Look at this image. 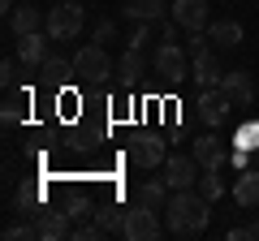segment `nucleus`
Masks as SVG:
<instances>
[{
  "label": "nucleus",
  "instance_id": "1",
  "mask_svg": "<svg viewBox=\"0 0 259 241\" xmlns=\"http://www.w3.org/2000/svg\"><path fill=\"white\" fill-rule=\"evenodd\" d=\"M212 220V203L199 190H168V207H164V228L173 237H199Z\"/></svg>",
  "mask_w": 259,
  "mask_h": 241
},
{
  "label": "nucleus",
  "instance_id": "3",
  "mask_svg": "<svg viewBox=\"0 0 259 241\" xmlns=\"http://www.w3.org/2000/svg\"><path fill=\"white\" fill-rule=\"evenodd\" d=\"M74 69H78V82L82 86H104L112 74H117V65L108 61V52H104V43H87L74 52Z\"/></svg>",
  "mask_w": 259,
  "mask_h": 241
},
{
  "label": "nucleus",
  "instance_id": "31",
  "mask_svg": "<svg viewBox=\"0 0 259 241\" xmlns=\"http://www.w3.org/2000/svg\"><path fill=\"white\" fill-rule=\"evenodd\" d=\"M246 155H250V151H242V147H233V155H229V164H233V168H238V172H242V168H246Z\"/></svg>",
  "mask_w": 259,
  "mask_h": 241
},
{
  "label": "nucleus",
  "instance_id": "10",
  "mask_svg": "<svg viewBox=\"0 0 259 241\" xmlns=\"http://www.w3.org/2000/svg\"><path fill=\"white\" fill-rule=\"evenodd\" d=\"M221 91L229 95L233 108H250L255 103V78H250V69H225Z\"/></svg>",
  "mask_w": 259,
  "mask_h": 241
},
{
  "label": "nucleus",
  "instance_id": "11",
  "mask_svg": "<svg viewBox=\"0 0 259 241\" xmlns=\"http://www.w3.org/2000/svg\"><path fill=\"white\" fill-rule=\"evenodd\" d=\"M221 78H225V69H221V61H216L212 47H203V52H194V56H190V82L199 86V91H207V86H221Z\"/></svg>",
  "mask_w": 259,
  "mask_h": 241
},
{
  "label": "nucleus",
  "instance_id": "26",
  "mask_svg": "<svg viewBox=\"0 0 259 241\" xmlns=\"http://www.w3.org/2000/svg\"><path fill=\"white\" fill-rule=\"evenodd\" d=\"M0 116H5V125H18V120L26 116V108H22V95L13 91V86H9V99H5V112H0Z\"/></svg>",
  "mask_w": 259,
  "mask_h": 241
},
{
  "label": "nucleus",
  "instance_id": "22",
  "mask_svg": "<svg viewBox=\"0 0 259 241\" xmlns=\"http://www.w3.org/2000/svg\"><path fill=\"white\" fill-rule=\"evenodd\" d=\"M91 220H100L104 228H108V237H112V232H121V224H125V207H112V203H95Z\"/></svg>",
  "mask_w": 259,
  "mask_h": 241
},
{
  "label": "nucleus",
  "instance_id": "15",
  "mask_svg": "<svg viewBox=\"0 0 259 241\" xmlns=\"http://www.w3.org/2000/svg\"><path fill=\"white\" fill-rule=\"evenodd\" d=\"M173 22L186 30H207V0H173Z\"/></svg>",
  "mask_w": 259,
  "mask_h": 241
},
{
  "label": "nucleus",
  "instance_id": "4",
  "mask_svg": "<svg viewBox=\"0 0 259 241\" xmlns=\"http://www.w3.org/2000/svg\"><path fill=\"white\" fill-rule=\"evenodd\" d=\"M121 237L125 241H156V237H164L160 211H151V207H143V203H130L125 207V224H121Z\"/></svg>",
  "mask_w": 259,
  "mask_h": 241
},
{
  "label": "nucleus",
  "instance_id": "25",
  "mask_svg": "<svg viewBox=\"0 0 259 241\" xmlns=\"http://www.w3.org/2000/svg\"><path fill=\"white\" fill-rule=\"evenodd\" d=\"M30 237H39V228H35V220H13V224H5V241H30Z\"/></svg>",
  "mask_w": 259,
  "mask_h": 241
},
{
  "label": "nucleus",
  "instance_id": "7",
  "mask_svg": "<svg viewBox=\"0 0 259 241\" xmlns=\"http://www.w3.org/2000/svg\"><path fill=\"white\" fill-rule=\"evenodd\" d=\"M52 35H48V30H35V35H18L13 39V56H18L22 61V69H39L48 61V52H52Z\"/></svg>",
  "mask_w": 259,
  "mask_h": 241
},
{
  "label": "nucleus",
  "instance_id": "30",
  "mask_svg": "<svg viewBox=\"0 0 259 241\" xmlns=\"http://www.w3.org/2000/svg\"><path fill=\"white\" fill-rule=\"evenodd\" d=\"M108 39H117V26L104 18V22H95V43H108Z\"/></svg>",
  "mask_w": 259,
  "mask_h": 241
},
{
  "label": "nucleus",
  "instance_id": "23",
  "mask_svg": "<svg viewBox=\"0 0 259 241\" xmlns=\"http://www.w3.org/2000/svg\"><path fill=\"white\" fill-rule=\"evenodd\" d=\"M199 194L207 198V203H216V198H225V181H221V172H212V168H203V172H199Z\"/></svg>",
  "mask_w": 259,
  "mask_h": 241
},
{
  "label": "nucleus",
  "instance_id": "8",
  "mask_svg": "<svg viewBox=\"0 0 259 241\" xmlns=\"http://www.w3.org/2000/svg\"><path fill=\"white\" fill-rule=\"evenodd\" d=\"M130 159H134V164L139 168H164V138H160V134H134V138H130Z\"/></svg>",
  "mask_w": 259,
  "mask_h": 241
},
{
  "label": "nucleus",
  "instance_id": "14",
  "mask_svg": "<svg viewBox=\"0 0 259 241\" xmlns=\"http://www.w3.org/2000/svg\"><path fill=\"white\" fill-rule=\"evenodd\" d=\"M44 18L48 13H39L30 0H18V9L9 13V39H18V35H35V30H44Z\"/></svg>",
  "mask_w": 259,
  "mask_h": 241
},
{
  "label": "nucleus",
  "instance_id": "27",
  "mask_svg": "<svg viewBox=\"0 0 259 241\" xmlns=\"http://www.w3.org/2000/svg\"><path fill=\"white\" fill-rule=\"evenodd\" d=\"M151 26H156V22H139V26H134V35H130L125 43H130V47H143V52H147L151 39H156V30H151Z\"/></svg>",
  "mask_w": 259,
  "mask_h": 241
},
{
  "label": "nucleus",
  "instance_id": "32",
  "mask_svg": "<svg viewBox=\"0 0 259 241\" xmlns=\"http://www.w3.org/2000/svg\"><path fill=\"white\" fill-rule=\"evenodd\" d=\"M74 5H82V0H74Z\"/></svg>",
  "mask_w": 259,
  "mask_h": 241
},
{
  "label": "nucleus",
  "instance_id": "24",
  "mask_svg": "<svg viewBox=\"0 0 259 241\" xmlns=\"http://www.w3.org/2000/svg\"><path fill=\"white\" fill-rule=\"evenodd\" d=\"M233 147H242V151H259V120L238 125V134H233Z\"/></svg>",
  "mask_w": 259,
  "mask_h": 241
},
{
  "label": "nucleus",
  "instance_id": "29",
  "mask_svg": "<svg viewBox=\"0 0 259 241\" xmlns=\"http://www.w3.org/2000/svg\"><path fill=\"white\" fill-rule=\"evenodd\" d=\"M18 69H22L18 56H5V65H0V82H5V86H18Z\"/></svg>",
  "mask_w": 259,
  "mask_h": 241
},
{
  "label": "nucleus",
  "instance_id": "19",
  "mask_svg": "<svg viewBox=\"0 0 259 241\" xmlns=\"http://www.w3.org/2000/svg\"><path fill=\"white\" fill-rule=\"evenodd\" d=\"M207 39H212V47H238L242 43V26L233 18H216V22H207Z\"/></svg>",
  "mask_w": 259,
  "mask_h": 241
},
{
  "label": "nucleus",
  "instance_id": "28",
  "mask_svg": "<svg viewBox=\"0 0 259 241\" xmlns=\"http://www.w3.org/2000/svg\"><path fill=\"white\" fill-rule=\"evenodd\" d=\"M225 241H259V224H238L225 232Z\"/></svg>",
  "mask_w": 259,
  "mask_h": 241
},
{
  "label": "nucleus",
  "instance_id": "9",
  "mask_svg": "<svg viewBox=\"0 0 259 241\" xmlns=\"http://www.w3.org/2000/svg\"><path fill=\"white\" fill-rule=\"evenodd\" d=\"M164 186L168 190H194L199 186V159L194 155H168L164 159Z\"/></svg>",
  "mask_w": 259,
  "mask_h": 241
},
{
  "label": "nucleus",
  "instance_id": "12",
  "mask_svg": "<svg viewBox=\"0 0 259 241\" xmlns=\"http://www.w3.org/2000/svg\"><path fill=\"white\" fill-rule=\"evenodd\" d=\"M74 215L69 211H56V207H44V211L35 215V228H39V237L44 241H65V237H74Z\"/></svg>",
  "mask_w": 259,
  "mask_h": 241
},
{
  "label": "nucleus",
  "instance_id": "21",
  "mask_svg": "<svg viewBox=\"0 0 259 241\" xmlns=\"http://www.w3.org/2000/svg\"><path fill=\"white\" fill-rule=\"evenodd\" d=\"M164 176H160V181H143L139 190H134V203H143V207H151V211H164L168 207V198H164Z\"/></svg>",
  "mask_w": 259,
  "mask_h": 241
},
{
  "label": "nucleus",
  "instance_id": "33",
  "mask_svg": "<svg viewBox=\"0 0 259 241\" xmlns=\"http://www.w3.org/2000/svg\"><path fill=\"white\" fill-rule=\"evenodd\" d=\"M30 5H35V0H30Z\"/></svg>",
  "mask_w": 259,
  "mask_h": 241
},
{
  "label": "nucleus",
  "instance_id": "6",
  "mask_svg": "<svg viewBox=\"0 0 259 241\" xmlns=\"http://www.w3.org/2000/svg\"><path fill=\"white\" fill-rule=\"evenodd\" d=\"M229 95L221 91V86H207V91H199V103H194V112H199V120H203L207 130H216V125H225L229 120Z\"/></svg>",
  "mask_w": 259,
  "mask_h": 241
},
{
  "label": "nucleus",
  "instance_id": "13",
  "mask_svg": "<svg viewBox=\"0 0 259 241\" xmlns=\"http://www.w3.org/2000/svg\"><path fill=\"white\" fill-rule=\"evenodd\" d=\"M190 155L199 159V168H212V172H221V168L229 164V151H225V142L216 138V134H203V138H194Z\"/></svg>",
  "mask_w": 259,
  "mask_h": 241
},
{
  "label": "nucleus",
  "instance_id": "16",
  "mask_svg": "<svg viewBox=\"0 0 259 241\" xmlns=\"http://www.w3.org/2000/svg\"><path fill=\"white\" fill-rule=\"evenodd\" d=\"M39 74H44V86H69V82H78V69H74V61H65V56H56V52H48V61L39 65Z\"/></svg>",
  "mask_w": 259,
  "mask_h": 241
},
{
  "label": "nucleus",
  "instance_id": "18",
  "mask_svg": "<svg viewBox=\"0 0 259 241\" xmlns=\"http://www.w3.org/2000/svg\"><path fill=\"white\" fill-rule=\"evenodd\" d=\"M233 203L246 207V211L259 207V172H255V168H242V176L233 181Z\"/></svg>",
  "mask_w": 259,
  "mask_h": 241
},
{
  "label": "nucleus",
  "instance_id": "17",
  "mask_svg": "<svg viewBox=\"0 0 259 241\" xmlns=\"http://www.w3.org/2000/svg\"><path fill=\"white\" fill-rule=\"evenodd\" d=\"M143 74H147V52H143V47H125V56L117 61V78H121V86L143 82Z\"/></svg>",
  "mask_w": 259,
  "mask_h": 241
},
{
  "label": "nucleus",
  "instance_id": "2",
  "mask_svg": "<svg viewBox=\"0 0 259 241\" xmlns=\"http://www.w3.org/2000/svg\"><path fill=\"white\" fill-rule=\"evenodd\" d=\"M151 74L164 86H182L190 78V56L177 47V39H160L156 43V52H151Z\"/></svg>",
  "mask_w": 259,
  "mask_h": 241
},
{
  "label": "nucleus",
  "instance_id": "5",
  "mask_svg": "<svg viewBox=\"0 0 259 241\" xmlns=\"http://www.w3.org/2000/svg\"><path fill=\"white\" fill-rule=\"evenodd\" d=\"M82 26H87V13H82V5H74V0H65V5H56V9H48V18H44V30L52 39H78L82 35Z\"/></svg>",
  "mask_w": 259,
  "mask_h": 241
},
{
  "label": "nucleus",
  "instance_id": "20",
  "mask_svg": "<svg viewBox=\"0 0 259 241\" xmlns=\"http://www.w3.org/2000/svg\"><path fill=\"white\" fill-rule=\"evenodd\" d=\"M121 13H125L130 22H160L164 18V0H125Z\"/></svg>",
  "mask_w": 259,
  "mask_h": 241
}]
</instances>
